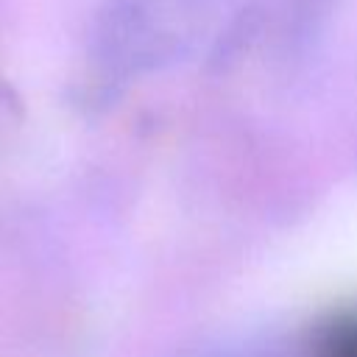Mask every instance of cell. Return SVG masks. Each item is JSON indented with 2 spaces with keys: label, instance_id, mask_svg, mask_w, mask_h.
I'll list each match as a JSON object with an SVG mask.
<instances>
[{
  "label": "cell",
  "instance_id": "cell-1",
  "mask_svg": "<svg viewBox=\"0 0 357 357\" xmlns=\"http://www.w3.org/2000/svg\"><path fill=\"white\" fill-rule=\"evenodd\" d=\"M167 47L151 0H106L89 28V50L112 73L148 70L162 61Z\"/></svg>",
  "mask_w": 357,
  "mask_h": 357
},
{
  "label": "cell",
  "instance_id": "cell-2",
  "mask_svg": "<svg viewBox=\"0 0 357 357\" xmlns=\"http://www.w3.org/2000/svg\"><path fill=\"white\" fill-rule=\"evenodd\" d=\"M312 357H357V310L332 315L315 329Z\"/></svg>",
  "mask_w": 357,
  "mask_h": 357
}]
</instances>
